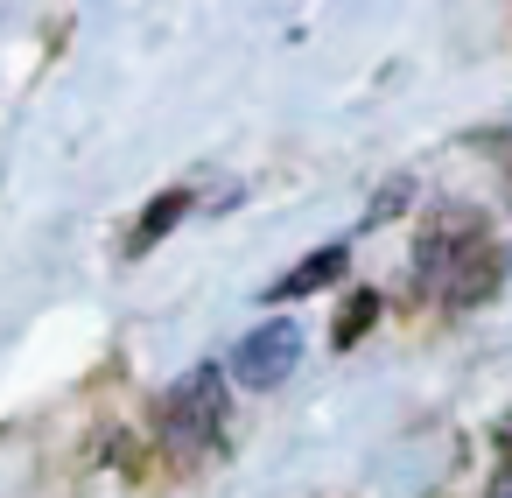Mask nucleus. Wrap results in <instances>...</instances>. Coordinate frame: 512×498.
Segmentation results:
<instances>
[{
    "mask_svg": "<svg viewBox=\"0 0 512 498\" xmlns=\"http://www.w3.org/2000/svg\"><path fill=\"white\" fill-rule=\"evenodd\" d=\"M372 323H379V295H372V288H358V295L344 302V316H337V330H330V344H337V351H351V344H358V337H365Z\"/></svg>",
    "mask_w": 512,
    "mask_h": 498,
    "instance_id": "obj_6",
    "label": "nucleus"
},
{
    "mask_svg": "<svg viewBox=\"0 0 512 498\" xmlns=\"http://www.w3.org/2000/svg\"><path fill=\"white\" fill-rule=\"evenodd\" d=\"M498 274H505V260H498V246H491L477 211L442 204L421 225V239H414V288L421 295H442L449 309H470V302H484L498 288Z\"/></svg>",
    "mask_w": 512,
    "mask_h": 498,
    "instance_id": "obj_1",
    "label": "nucleus"
},
{
    "mask_svg": "<svg viewBox=\"0 0 512 498\" xmlns=\"http://www.w3.org/2000/svg\"><path fill=\"white\" fill-rule=\"evenodd\" d=\"M218 428H225V372H218V365H190V372L162 393V407H155V435H162L169 456L197 463V456L218 442Z\"/></svg>",
    "mask_w": 512,
    "mask_h": 498,
    "instance_id": "obj_2",
    "label": "nucleus"
},
{
    "mask_svg": "<svg viewBox=\"0 0 512 498\" xmlns=\"http://www.w3.org/2000/svg\"><path fill=\"white\" fill-rule=\"evenodd\" d=\"M498 442H505V449H512V414H505V428H498Z\"/></svg>",
    "mask_w": 512,
    "mask_h": 498,
    "instance_id": "obj_7",
    "label": "nucleus"
},
{
    "mask_svg": "<svg viewBox=\"0 0 512 498\" xmlns=\"http://www.w3.org/2000/svg\"><path fill=\"white\" fill-rule=\"evenodd\" d=\"M351 267V246H316L302 267H288L274 288H267V302H302V295H316V288H330L337 274Z\"/></svg>",
    "mask_w": 512,
    "mask_h": 498,
    "instance_id": "obj_4",
    "label": "nucleus"
},
{
    "mask_svg": "<svg viewBox=\"0 0 512 498\" xmlns=\"http://www.w3.org/2000/svg\"><path fill=\"white\" fill-rule=\"evenodd\" d=\"M295 365H302V323H288V316H267V323L246 330L239 351H232V379H239L246 393H274Z\"/></svg>",
    "mask_w": 512,
    "mask_h": 498,
    "instance_id": "obj_3",
    "label": "nucleus"
},
{
    "mask_svg": "<svg viewBox=\"0 0 512 498\" xmlns=\"http://www.w3.org/2000/svg\"><path fill=\"white\" fill-rule=\"evenodd\" d=\"M190 211V190H162L141 218H134V232H127V253H148V246H162L169 232H176V218Z\"/></svg>",
    "mask_w": 512,
    "mask_h": 498,
    "instance_id": "obj_5",
    "label": "nucleus"
}]
</instances>
